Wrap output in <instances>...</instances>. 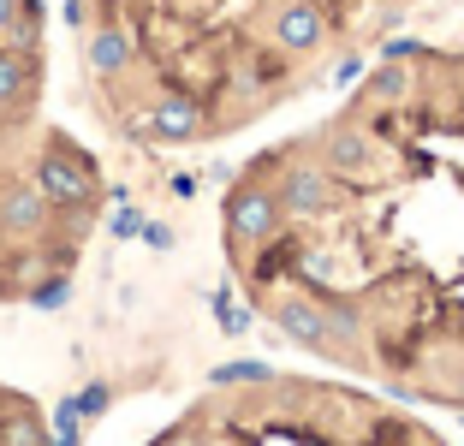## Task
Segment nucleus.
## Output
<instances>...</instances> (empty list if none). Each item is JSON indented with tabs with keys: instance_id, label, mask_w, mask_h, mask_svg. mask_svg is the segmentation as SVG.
<instances>
[{
	"instance_id": "nucleus-1",
	"label": "nucleus",
	"mask_w": 464,
	"mask_h": 446,
	"mask_svg": "<svg viewBox=\"0 0 464 446\" xmlns=\"http://www.w3.org/2000/svg\"><path fill=\"white\" fill-rule=\"evenodd\" d=\"M227 227L232 238H245V244H262L280 232V197L262 185H245V190H232L227 197Z\"/></svg>"
},
{
	"instance_id": "nucleus-2",
	"label": "nucleus",
	"mask_w": 464,
	"mask_h": 446,
	"mask_svg": "<svg viewBox=\"0 0 464 446\" xmlns=\"http://www.w3.org/2000/svg\"><path fill=\"white\" fill-rule=\"evenodd\" d=\"M36 190L48 197V203H66V208H78V203H90L96 197V179H90V167L83 161H72V155H42V167H36Z\"/></svg>"
},
{
	"instance_id": "nucleus-3",
	"label": "nucleus",
	"mask_w": 464,
	"mask_h": 446,
	"mask_svg": "<svg viewBox=\"0 0 464 446\" xmlns=\"http://www.w3.org/2000/svg\"><path fill=\"white\" fill-rule=\"evenodd\" d=\"M280 197V215H328L340 197H334V179L322 167H292L286 185L274 190Z\"/></svg>"
},
{
	"instance_id": "nucleus-4",
	"label": "nucleus",
	"mask_w": 464,
	"mask_h": 446,
	"mask_svg": "<svg viewBox=\"0 0 464 446\" xmlns=\"http://www.w3.org/2000/svg\"><path fill=\"white\" fill-rule=\"evenodd\" d=\"M274 42H280L286 54H315V48L328 42V18L315 13L310 0H286L280 18H274Z\"/></svg>"
},
{
	"instance_id": "nucleus-5",
	"label": "nucleus",
	"mask_w": 464,
	"mask_h": 446,
	"mask_svg": "<svg viewBox=\"0 0 464 446\" xmlns=\"http://www.w3.org/2000/svg\"><path fill=\"white\" fill-rule=\"evenodd\" d=\"M150 131L155 137H167V143H191L197 131H203V108H197L191 95H161L155 102V113H150Z\"/></svg>"
},
{
	"instance_id": "nucleus-6",
	"label": "nucleus",
	"mask_w": 464,
	"mask_h": 446,
	"mask_svg": "<svg viewBox=\"0 0 464 446\" xmlns=\"http://www.w3.org/2000/svg\"><path fill=\"white\" fill-rule=\"evenodd\" d=\"M274 315H280L286 339H298V345H310V352H328V310H315V304H304V297H286Z\"/></svg>"
},
{
	"instance_id": "nucleus-7",
	"label": "nucleus",
	"mask_w": 464,
	"mask_h": 446,
	"mask_svg": "<svg viewBox=\"0 0 464 446\" xmlns=\"http://www.w3.org/2000/svg\"><path fill=\"white\" fill-rule=\"evenodd\" d=\"M48 220V197L36 185H6L0 190V227L6 232H36Z\"/></svg>"
},
{
	"instance_id": "nucleus-8",
	"label": "nucleus",
	"mask_w": 464,
	"mask_h": 446,
	"mask_svg": "<svg viewBox=\"0 0 464 446\" xmlns=\"http://www.w3.org/2000/svg\"><path fill=\"white\" fill-rule=\"evenodd\" d=\"M125 66H131V36H125L120 24H102L96 36H90V72H96V78H120Z\"/></svg>"
},
{
	"instance_id": "nucleus-9",
	"label": "nucleus",
	"mask_w": 464,
	"mask_h": 446,
	"mask_svg": "<svg viewBox=\"0 0 464 446\" xmlns=\"http://www.w3.org/2000/svg\"><path fill=\"white\" fill-rule=\"evenodd\" d=\"M208 304H215L220 334H227V339H245V334H250V310H238V304H232V292H227V286H215V297H208Z\"/></svg>"
},
{
	"instance_id": "nucleus-10",
	"label": "nucleus",
	"mask_w": 464,
	"mask_h": 446,
	"mask_svg": "<svg viewBox=\"0 0 464 446\" xmlns=\"http://www.w3.org/2000/svg\"><path fill=\"white\" fill-rule=\"evenodd\" d=\"M24 90H30V66L18 54H0V108H6V102H18Z\"/></svg>"
},
{
	"instance_id": "nucleus-11",
	"label": "nucleus",
	"mask_w": 464,
	"mask_h": 446,
	"mask_svg": "<svg viewBox=\"0 0 464 446\" xmlns=\"http://www.w3.org/2000/svg\"><path fill=\"white\" fill-rule=\"evenodd\" d=\"M208 381L215 387H250V381H274V369L268 364H220Z\"/></svg>"
},
{
	"instance_id": "nucleus-12",
	"label": "nucleus",
	"mask_w": 464,
	"mask_h": 446,
	"mask_svg": "<svg viewBox=\"0 0 464 446\" xmlns=\"http://www.w3.org/2000/svg\"><path fill=\"white\" fill-rule=\"evenodd\" d=\"M363 155H369V149H363V137H334V143H328V161L340 167V173L363 167Z\"/></svg>"
},
{
	"instance_id": "nucleus-13",
	"label": "nucleus",
	"mask_w": 464,
	"mask_h": 446,
	"mask_svg": "<svg viewBox=\"0 0 464 446\" xmlns=\"http://www.w3.org/2000/svg\"><path fill=\"white\" fill-rule=\"evenodd\" d=\"M78 405L72 399H60V411H54V446H78Z\"/></svg>"
},
{
	"instance_id": "nucleus-14",
	"label": "nucleus",
	"mask_w": 464,
	"mask_h": 446,
	"mask_svg": "<svg viewBox=\"0 0 464 446\" xmlns=\"http://www.w3.org/2000/svg\"><path fill=\"white\" fill-rule=\"evenodd\" d=\"M66 297H72V280H42L36 292H30V304H36V310H60Z\"/></svg>"
},
{
	"instance_id": "nucleus-15",
	"label": "nucleus",
	"mask_w": 464,
	"mask_h": 446,
	"mask_svg": "<svg viewBox=\"0 0 464 446\" xmlns=\"http://www.w3.org/2000/svg\"><path fill=\"white\" fill-rule=\"evenodd\" d=\"M72 405H78V417H102V411H108V387H102V381H90Z\"/></svg>"
},
{
	"instance_id": "nucleus-16",
	"label": "nucleus",
	"mask_w": 464,
	"mask_h": 446,
	"mask_svg": "<svg viewBox=\"0 0 464 446\" xmlns=\"http://www.w3.org/2000/svg\"><path fill=\"white\" fill-rule=\"evenodd\" d=\"M137 238L150 244V250H173V227H161V220H143V232Z\"/></svg>"
},
{
	"instance_id": "nucleus-17",
	"label": "nucleus",
	"mask_w": 464,
	"mask_h": 446,
	"mask_svg": "<svg viewBox=\"0 0 464 446\" xmlns=\"http://www.w3.org/2000/svg\"><path fill=\"white\" fill-rule=\"evenodd\" d=\"M137 232H143V215L120 203V215H113V238H137Z\"/></svg>"
},
{
	"instance_id": "nucleus-18",
	"label": "nucleus",
	"mask_w": 464,
	"mask_h": 446,
	"mask_svg": "<svg viewBox=\"0 0 464 446\" xmlns=\"http://www.w3.org/2000/svg\"><path fill=\"white\" fill-rule=\"evenodd\" d=\"M417 48H423V42H411V36H393V42H382V60L393 66V60H411Z\"/></svg>"
},
{
	"instance_id": "nucleus-19",
	"label": "nucleus",
	"mask_w": 464,
	"mask_h": 446,
	"mask_svg": "<svg viewBox=\"0 0 464 446\" xmlns=\"http://www.w3.org/2000/svg\"><path fill=\"white\" fill-rule=\"evenodd\" d=\"M357 78H363V60H357V54H345L340 66H334V83H357Z\"/></svg>"
},
{
	"instance_id": "nucleus-20",
	"label": "nucleus",
	"mask_w": 464,
	"mask_h": 446,
	"mask_svg": "<svg viewBox=\"0 0 464 446\" xmlns=\"http://www.w3.org/2000/svg\"><path fill=\"white\" fill-rule=\"evenodd\" d=\"M24 6H30V0H0V30L13 24V18H18V13H24Z\"/></svg>"
},
{
	"instance_id": "nucleus-21",
	"label": "nucleus",
	"mask_w": 464,
	"mask_h": 446,
	"mask_svg": "<svg viewBox=\"0 0 464 446\" xmlns=\"http://www.w3.org/2000/svg\"><path fill=\"white\" fill-rule=\"evenodd\" d=\"M173 197H197V173H173Z\"/></svg>"
}]
</instances>
